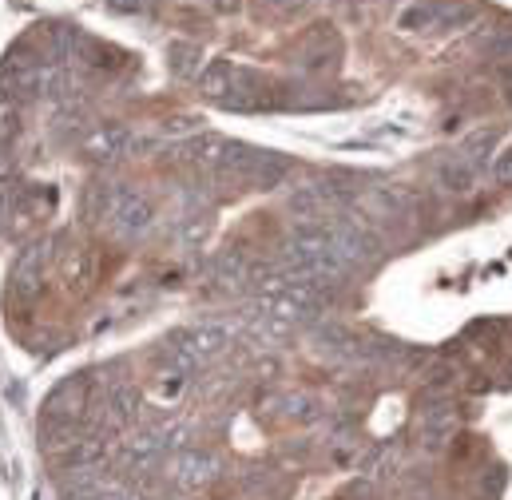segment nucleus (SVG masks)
Segmentation results:
<instances>
[{
  "mask_svg": "<svg viewBox=\"0 0 512 500\" xmlns=\"http://www.w3.org/2000/svg\"><path fill=\"white\" fill-rule=\"evenodd\" d=\"M199 88L207 100L235 108V112H255V108H270L274 92L266 84V76H258L255 68H243L235 60H215L199 72Z\"/></svg>",
  "mask_w": 512,
  "mask_h": 500,
  "instance_id": "f257e3e1",
  "label": "nucleus"
},
{
  "mask_svg": "<svg viewBox=\"0 0 512 500\" xmlns=\"http://www.w3.org/2000/svg\"><path fill=\"white\" fill-rule=\"evenodd\" d=\"M477 12V0H421L401 16V28H465Z\"/></svg>",
  "mask_w": 512,
  "mask_h": 500,
  "instance_id": "f03ea898",
  "label": "nucleus"
},
{
  "mask_svg": "<svg viewBox=\"0 0 512 500\" xmlns=\"http://www.w3.org/2000/svg\"><path fill=\"white\" fill-rule=\"evenodd\" d=\"M338 56H342L338 32H334L330 24H318V28L306 32L302 44L294 48V68H302V72H326V68L338 64Z\"/></svg>",
  "mask_w": 512,
  "mask_h": 500,
  "instance_id": "7ed1b4c3",
  "label": "nucleus"
},
{
  "mask_svg": "<svg viewBox=\"0 0 512 500\" xmlns=\"http://www.w3.org/2000/svg\"><path fill=\"white\" fill-rule=\"evenodd\" d=\"M52 243H36L20 254L16 270H12V294H20V302H32L40 290H44V278H48V266H52Z\"/></svg>",
  "mask_w": 512,
  "mask_h": 500,
  "instance_id": "20e7f679",
  "label": "nucleus"
},
{
  "mask_svg": "<svg viewBox=\"0 0 512 500\" xmlns=\"http://www.w3.org/2000/svg\"><path fill=\"white\" fill-rule=\"evenodd\" d=\"M131 143H135L131 127L100 124V127H92V131L80 139V151H84L88 159H96V163H112V159H124V155H128Z\"/></svg>",
  "mask_w": 512,
  "mask_h": 500,
  "instance_id": "39448f33",
  "label": "nucleus"
},
{
  "mask_svg": "<svg viewBox=\"0 0 512 500\" xmlns=\"http://www.w3.org/2000/svg\"><path fill=\"white\" fill-rule=\"evenodd\" d=\"M477 179H481V163L469 159L465 151H453V155H445V159L437 163V183H441V191H449V195H469V191L477 187Z\"/></svg>",
  "mask_w": 512,
  "mask_h": 500,
  "instance_id": "423d86ee",
  "label": "nucleus"
},
{
  "mask_svg": "<svg viewBox=\"0 0 512 500\" xmlns=\"http://www.w3.org/2000/svg\"><path fill=\"white\" fill-rule=\"evenodd\" d=\"M20 131V100L0 92V147H8V139Z\"/></svg>",
  "mask_w": 512,
  "mask_h": 500,
  "instance_id": "0eeeda50",
  "label": "nucleus"
},
{
  "mask_svg": "<svg viewBox=\"0 0 512 500\" xmlns=\"http://www.w3.org/2000/svg\"><path fill=\"white\" fill-rule=\"evenodd\" d=\"M171 56H175V72H179V76H199V56H203L199 48H187V44H179Z\"/></svg>",
  "mask_w": 512,
  "mask_h": 500,
  "instance_id": "6e6552de",
  "label": "nucleus"
},
{
  "mask_svg": "<svg viewBox=\"0 0 512 500\" xmlns=\"http://www.w3.org/2000/svg\"><path fill=\"white\" fill-rule=\"evenodd\" d=\"M116 12H128V16H147L159 8V0H108Z\"/></svg>",
  "mask_w": 512,
  "mask_h": 500,
  "instance_id": "1a4fd4ad",
  "label": "nucleus"
},
{
  "mask_svg": "<svg viewBox=\"0 0 512 500\" xmlns=\"http://www.w3.org/2000/svg\"><path fill=\"white\" fill-rule=\"evenodd\" d=\"M493 175H497V183H505V187H512V151H509V155H501V159H497Z\"/></svg>",
  "mask_w": 512,
  "mask_h": 500,
  "instance_id": "9d476101",
  "label": "nucleus"
},
{
  "mask_svg": "<svg viewBox=\"0 0 512 500\" xmlns=\"http://www.w3.org/2000/svg\"><path fill=\"white\" fill-rule=\"evenodd\" d=\"M207 4H215V8H219V12H235V8H239V4H243V0H207Z\"/></svg>",
  "mask_w": 512,
  "mask_h": 500,
  "instance_id": "9b49d317",
  "label": "nucleus"
}]
</instances>
